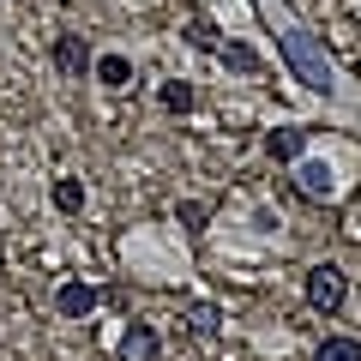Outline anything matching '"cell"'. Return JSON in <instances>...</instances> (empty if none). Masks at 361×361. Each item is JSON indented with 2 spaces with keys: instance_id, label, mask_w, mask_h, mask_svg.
Masks as SVG:
<instances>
[{
  "instance_id": "obj_1",
  "label": "cell",
  "mask_w": 361,
  "mask_h": 361,
  "mask_svg": "<svg viewBox=\"0 0 361 361\" xmlns=\"http://www.w3.org/2000/svg\"><path fill=\"white\" fill-rule=\"evenodd\" d=\"M283 61L295 66V78H301L307 90H331V66H325L319 42H313L307 30H283Z\"/></svg>"
},
{
  "instance_id": "obj_2",
  "label": "cell",
  "mask_w": 361,
  "mask_h": 361,
  "mask_svg": "<svg viewBox=\"0 0 361 361\" xmlns=\"http://www.w3.org/2000/svg\"><path fill=\"white\" fill-rule=\"evenodd\" d=\"M307 301H313L319 313H337V307L349 301L343 271H337V265H313V271H307Z\"/></svg>"
},
{
  "instance_id": "obj_3",
  "label": "cell",
  "mask_w": 361,
  "mask_h": 361,
  "mask_svg": "<svg viewBox=\"0 0 361 361\" xmlns=\"http://www.w3.org/2000/svg\"><path fill=\"white\" fill-rule=\"evenodd\" d=\"M54 307H61V319H90L97 313V289L90 283H61L54 289Z\"/></svg>"
},
{
  "instance_id": "obj_4",
  "label": "cell",
  "mask_w": 361,
  "mask_h": 361,
  "mask_svg": "<svg viewBox=\"0 0 361 361\" xmlns=\"http://www.w3.org/2000/svg\"><path fill=\"white\" fill-rule=\"evenodd\" d=\"M157 349H163V337L151 331V325H127V337H121V361H157Z\"/></svg>"
},
{
  "instance_id": "obj_5",
  "label": "cell",
  "mask_w": 361,
  "mask_h": 361,
  "mask_svg": "<svg viewBox=\"0 0 361 361\" xmlns=\"http://www.w3.org/2000/svg\"><path fill=\"white\" fill-rule=\"evenodd\" d=\"M54 66H61L66 78H85V66H90V49H85V37H73V30H66V37L54 42Z\"/></svg>"
},
{
  "instance_id": "obj_6",
  "label": "cell",
  "mask_w": 361,
  "mask_h": 361,
  "mask_svg": "<svg viewBox=\"0 0 361 361\" xmlns=\"http://www.w3.org/2000/svg\"><path fill=\"white\" fill-rule=\"evenodd\" d=\"M265 151L277 157V163H295V157L307 151V133H301V127H277V133L265 139Z\"/></svg>"
},
{
  "instance_id": "obj_7",
  "label": "cell",
  "mask_w": 361,
  "mask_h": 361,
  "mask_svg": "<svg viewBox=\"0 0 361 361\" xmlns=\"http://www.w3.org/2000/svg\"><path fill=\"white\" fill-rule=\"evenodd\" d=\"M295 180H301V193H307V199H331V169L313 163V157H307V163H295Z\"/></svg>"
},
{
  "instance_id": "obj_8",
  "label": "cell",
  "mask_w": 361,
  "mask_h": 361,
  "mask_svg": "<svg viewBox=\"0 0 361 361\" xmlns=\"http://www.w3.org/2000/svg\"><path fill=\"white\" fill-rule=\"evenodd\" d=\"M97 85L127 90V85H133V61H127V54H103V61H97Z\"/></svg>"
},
{
  "instance_id": "obj_9",
  "label": "cell",
  "mask_w": 361,
  "mask_h": 361,
  "mask_svg": "<svg viewBox=\"0 0 361 361\" xmlns=\"http://www.w3.org/2000/svg\"><path fill=\"white\" fill-rule=\"evenodd\" d=\"M313 361H361V343L355 337H325V343L313 349Z\"/></svg>"
},
{
  "instance_id": "obj_10",
  "label": "cell",
  "mask_w": 361,
  "mask_h": 361,
  "mask_svg": "<svg viewBox=\"0 0 361 361\" xmlns=\"http://www.w3.org/2000/svg\"><path fill=\"white\" fill-rule=\"evenodd\" d=\"M223 66H235V73H259V54L253 49H247V42H223Z\"/></svg>"
},
{
  "instance_id": "obj_11",
  "label": "cell",
  "mask_w": 361,
  "mask_h": 361,
  "mask_svg": "<svg viewBox=\"0 0 361 361\" xmlns=\"http://www.w3.org/2000/svg\"><path fill=\"white\" fill-rule=\"evenodd\" d=\"M78 205H85V180H73V175L54 180V211H78Z\"/></svg>"
},
{
  "instance_id": "obj_12",
  "label": "cell",
  "mask_w": 361,
  "mask_h": 361,
  "mask_svg": "<svg viewBox=\"0 0 361 361\" xmlns=\"http://www.w3.org/2000/svg\"><path fill=\"white\" fill-rule=\"evenodd\" d=\"M163 109H175V115H187V109H193V85H163Z\"/></svg>"
},
{
  "instance_id": "obj_13",
  "label": "cell",
  "mask_w": 361,
  "mask_h": 361,
  "mask_svg": "<svg viewBox=\"0 0 361 361\" xmlns=\"http://www.w3.org/2000/svg\"><path fill=\"white\" fill-rule=\"evenodd\" d=\"M193 331H199V337L217 331V307H193Z\"/></svg>"
},
{
  "instance_id": "obj_14",
  "label": "cell",
  "mask_w": 361,
  "mask_h": 361,
  "mask_svg": "<svg viewBox=\"0 0 361 361\" xmlns=\"http://www.w3.org/2000/svg\"><path fill=\"white\" fill-rule=\"evenodd\" d=\"M180 223L187 229H205V205H180Z\"/></svg>"
}]
</instances>
